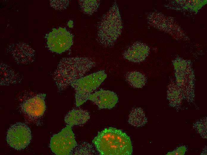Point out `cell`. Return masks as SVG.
Instances as JSON below:
<instances>
[{"instance_id": "cell-15", "label": "cell", "mask_w": 207, "mask_h": 155, "mask_svg": "<svg viewBox=\"0 0 207 155\" xmlns=\"http://www.w3.org/2000/svg\"><path fill=\"white\" fill-rule=\"evenodd\" d=\"M186 151L185 146H181L173 151L169 152L167 155H184Z\"/></svg>"}, {"instance_id": "cell-13", "label": "cell", "mask_w": 207, "mask_h": 155, "mask_svg": "<svg viewBox=\"0 0 207 155\" xmlns=\"http://www.w3.org/2000/svg\"><path fill=\"white\" fill-rule=\"evenodd\" d=\"M167 97L170 104L173 106H179L182 101L183 96L176 84L172 82L170 84L167 89Z\"/></svg>"}, {"instance_id": "cell-6", "label": "cell", "mask_w": 207, "mask_h": 155, "mask_svg": "<svg viewBox=\"0 0 207 155\" xmlns=\"http://www.w3.org/2000/svg\"><path fill=\"white\" fill-rule=\"evenodd\" d=\"M31 139L29 128L23 123H18L12 125L7 132L8 144L11 147L18 150L26 148L30 143Z\"/></svg>"}, {"instance_id": "cell-16", "label": "cell", "mask_w": 207, "mask_h": 155, "mask_svg": "<svg viewBox=\"0 0 207 155\" xmlns=\"http://www.w3.org/2000/svg\"><path fill=\"white\" fill-rule=\"evenodd\" d=\"M197 130L199 131V133H200L202 135H205V134L206 135V133L203 130L206 131V127L203 128V123L202 122V123H200L198 124L197 125Z\"/></svg>"}, {"instance_id": "cell-8", "label": "cell", "mask_w": 207, "mask_h": 155, "mask_svg": "<svg viewBox=\"0 0 207 155\" xmlns=\"http://www.w3.org/2000/svg\"><path fill=\"white\" fill-rule=\"evenodd\" d=\"M88 100L94 102L100 109H111L115 106L118 98L113 92L101 89L91 94Z\"/></svg>"}, {"instance_id": "cell-2", "label": "cell", "mask_w": 207, "mask_h": 155, "mask_svg": "<svg viewBox=\"0 0 207 155\" xmlns=\"http://www.w3.org/2000/svg\"><path fill=\"white\" fill-rule=\"evenodd\" d=\"M95 63L87 58L65 59L61 61L55 72L54 80L59 89L66 88L84 75L94 66Z\"/></svg>"}, {"instance_id": "cell-10", "label": "cell", "mask_w": 207, "mask_h": 155, "mask_svg": "<svg viewBox=\"0 0 207 155\" xmlns=\"http://www.w3.org/2000/svg\"><path fill=\"white\" fill-rule=\"evenodd\" d=\"M38 95L26 100L23 104V111L28 115L33 117L42 116L46 108L44 97Z\"/></svg>"}, {"instance_id": "cell-9", "label": "cell", "mask_w": 207, "mask_h": 155, "mask_svg": "<svg viewBox=\"0 0 207 155\" xmlns=\"http://www.w3.org/2000/svg\"><path fill=\"white\" fill-rule=\"evenodd\" d=\"M111 12L105 21L108 24L107 27L105 28H107L105 31L106 30L107 31L105 33L107 32L106 35L108 34L109 45L112 44L116 40L122 29L121 21L117 8L116 11L112 10Z\"/></svg>"}, {"instance_id": "cell-1", "label": "cell", "mask_w": 207, "mask_h": 155, "mask_svg": "<svg viewBox=\"0 0 207 155\" xmlns=\"http://www.w3.org/2000/svg\"><path fill=\"white\" fill-rule=\"evenodd\" d=\"M102 155H130L132 147L130 137L121 130L109 127L98 132L92 140Z\"/></svg>"}, {"instance_id": "cell-3", "label": "cell", "mask_w": 207, "mask_h": 155, "mask_svg": "<svg viewBox=\"0 0 207 155\" xmlns=\"http://www.w3.org/2000/svg\"><path fill=\"white\" fill-rule=\"evenodd\" d=\"M106 77L105 72L101 70L82 77L72 83L70 85L75 91L76 106H79L88 100L90 96Z\"/></svg>"}, {"instance_id": "cell-12", "label": "cell", "mask_w": 207, "mask_h": 155, "mask_svg": "<svg viewBox=\"0 0 207 155\" xmlns=\"http://www.w3.org/2000/svg\"><path fill=\"white\" fill-rule=\"evenodd\" d=\"M90 118L89 114L87 111L82 109H74L67 114L64 120L67 125L72 127L83 124Z\"/></svg>"}, {"instance_id": "cell-4", "label": "cell", "mask_w": 207, "mask_h": 155, "mask_svg": "<svg viewBox=\"0 0 207 155\" xmlns=\"http://www.w3.org/2000/svg\"><path fill=\"white\" fill-rule=\"evenodd\" d=\"M176 84L183 97L191 100L194 97V75L189 64L184 61L174 63Z\"/></svg>"}, {"instance_id": "cell-5", "label": "cell", "mask_w": 207, "mask_h": 155, "mask_svg": "<svg viewBox=\"0 0 207 155\" xmlns=\"http://www.w3.org/2000/svg\"><path fill=\"white\" fill-rule=\"evenodd\" d=\"M72 126L67 125L57 134L51 138L50 147L54 154L57 155H69L77 144Z\"/></svg>"}, {"instance_id": "cell-11", "label": "cell", "mask_w": 207, "mask_h": 155, "mask_svg": "<svg viewBox=\"0 0 207 155\" xmlns=\"http://www.w3.org/2000/svg\"><path fill=\"white\" fill-rule=\"evenodd\" d=\"M149 49L145 44L139 42L134 43L124 52L125 58L131 61L139 63L142 61L148 55Z\"/></svg>"}, {"instance_id": "cell-7", "label": "cell", "mask_w": 207, "mask_h": 155, "mask_svg": "<svg viewBox=\"0 0 207 155\" xmlns=\"http://www.w3.org/2000/svg\"><path fill=\"white\" fill-rule=\"evenodd\" d=\"M47 47L51 51L61 53L69 49L73 44L71 34L65 28H54L46 37Z\"/></svg>"}, {"instance_id": "cell-14", "label": "cell", "mask_w": 207, "mask_h": 155, "mask_svg": "<svg viewBox=\"0 0 207 155\" xmlns=\"http://www.w3.org/2000/svg\"><path fill=\"white\" fill-rule=\"evenodd\" d=\"M126 79L128 83L134 87L140 88L145 85L146 79L145 76L142 73L133 72L126 75Z\"/></svg>"}]
</instances>
